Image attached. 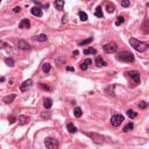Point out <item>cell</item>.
I'll list each match as a JSON object with an SVG mask.
<instances>
[{"mask_svg": "<svg viewBox=\"0 0 149 149\" xmlns=\"http://www.w3.org/2000/svg\"><path fill=\"white\" fill-rule=\"evenodd\" d=\"M0 2H1V0H0Z\"/></svg>", "mask_w": 149, "mask_h": 149, "instance_id": "60d3db41", "label": "cell"}, {"mask_svg": "<svg viewBox=\"0 0 149 149\" xmlns=\"http://www.w3.org/2000/svg\"><path fill=\"white\" fill-rule=\"evenodd\" d=\"M94 15H96L97 18H103V16H104V14H103V11H101V7H100V6H99V7H97Z\"/></svg>", "mask_w": 149, "mask_h": 149, "instance_id": "603a6c76", "label": "cell"}, {"mask_svg": "<svg viewBox=\"0 0 149 149\" xmlns=\"http://www.w3.org/2000/svg\"><path fill=\"white\" fill-rule=\"evenodd\" d=\"M2 82H5V78H4V77L0 78V83H2Z\"/></svg>", "mask_w": 149, "mask_h": 149, "instance_id": "ab89813d", "label": "cell"}, {"mask_svg": "<svg viewBox=\"0 0 149 149\" xmlns=\"http://www.w3.org/2000/svg\"><path fill=\"white\" fill-rule=\"evenodd\" d=\"M67 70H68V71H75V68H72V67H67Z\"/></svg>", "mask_w": 149, "mask_h": 149, "instance_id": "8d00e7d4", "label": "cell"}, {"mask_svg": "<svg viewBox=\"0 0 149 149\" xmlns=\"http://www.w3.org/2000/svg\"><path fill=\"white\" fill-rule=\"evenodd\" d=\"M139 107L141 108V110H144V108L148 107V104H147L146 101H141V103H139Z\"/></svg>", "mask_w": 149, "mask_h": 149, "instance_id": "f1b7e54d", "label": "cell"}, {"mask_svg": "<svg viewBox=\"0 0 149 149\" xmlns=\"http://www.w3.org/2000/svg\"><path fill=\"white\" fill-rule=\"evenodd\" d=\"M50 69H51V65L49 64V63H44L43 67H42V70H43L44 73H48L50 71Z\"/></svg>", "mask_w": 149, "mask_h": 149, "instance_id": "7402d4cb", "label": "cell"}, {"mask_svg": "<svg viewBox=\"0 0 149 149\" xmlns=\"http://www.w3.org/2000/svg\"><path fill=\"white\" fill-rule=\"evenodd\" d=\"M18 47L20 49H22V50H27V49H30V46H29L24 40H20L19 42H18Z\"/></svg>", "mask_w": 149, "mask_h": 149, "instance_id": "9c48e42d", "label": "cell"}, {"mask_svg": "<svg viewBox=\"0 0 149 149\" xmlns=\"http://www.w3.org/2000/svg\"><path fill=\"white\" fill-rule=\"evenodd\" d=\"M107 11H108L110 13H113V12L115 11V10H114V6H113V5H112V6L108 5V6H107Z\"/></svg>", "mask_w": 149, "mask_h": 149, "instance_id": "836d02e7", "label": "cell"}, {"mask_svg": "<svg viewBox=\"0 0 149 149\" xmlns=\"http://www.w3.org/2000/svg\"><path fill=\"white\" fill-rule=\"evenodd\" d=\"M84 54L85 55H89V54H97V50L94 48H87V49H84Z\"/></svg>", "mask_w": 149, "mask_h": 149, "instance_id": "484cf974", "label": "cell"}, {"mask_svg": "<svg viewBox=\"0 0 149 149\" xmlns=\"http://www.w3.org/2000/svg\"><path fill=\"white\" fill-rule=\"evenodd\" d=\"M43 106L47 108V110H49L51 106H53V100L50 99V98H46L43 100Z\"/></svg>", "mask_w": 149, "mask_h": 149, "instance_id": "2e32d148", "label": "cell"}, {"mask_svg": "<svg viewBox=\"0 0 149 149\" xmlns=\"http://www.w3.org/2000/svg\"><path fill=\"white\" fill-rule=\"evenodd\" d=\"M30 12H32V14L35 15V16H39V18H41L42 15H43V13H42V10L40 8V7H33L32 10H30Z\"/></svg>", "mask_w": 149, "mask_h": 149, "instance_id": "30bf717a", "label": "cell"}, {"mask_svg": "<svg viewBox=\"0 0 149 149\" xmlns=\"http://www.w3.org/2000/svg\"><path fill=\"white\" fill-rule=\"evenodd\" d=\"M78 54H79V53H78V50H75V51L72 53V55H73V56H77Z\"/></svg>", "mask_w": 149, "mask_h": 149, "instance_id": "f35d334b", "label": "cell"}, {"mask_svg": "<svg viewBox=\"0 0 149 149\" xmlns=\"http://www.w3.org/2000/svg\"><path fill=\"white\" fill-rule=\"evenodd\" d=\"M32 85H33V80H32V79H27V80H24V82L20 85V91L21 92L28 91V89H30Z\"/></svg>", "mask_w": 149, "mask_h": 149, "instance_id": "8992f818", "label": "cell"}, {"mask_svg": "<svg viewBox=\"0 0 149 149\" xmlns=\"http://www.w3.org/2000/svg\"><path fill=\"white\" fill-rule=\"evenodd\" d=\"M47 39H48V37H47V35H44V34H40V35L36 36V40L40 41V42H46Z\"/></svg>", "mask_w": 149, "mask_h": 149, "instance_id": "ffe728a7", "label": "cell"}, {"mask_svg": "<svg viewBox=\"0 0 149 149\" xmlns=\"http://www.w3.org/2000/svg\"><path fill=\"white\" fill-rule=\"evenodd\" d=\"M44 144L48 149H55L58 147V141L56 139H53V138H47L44 140Z\"/></svg>", "mask_w": 149, "mask_h": 149, "instance_id": "3957f363", "label": "cell"}, {"mask_svg": "<svg viewBox=\"0 0 149 149\" xmlns=\"http://www.w3.org/2000/svg\"><path fill=\"white\" fill-rule=\"evenodd\" d=\"M129 5H130L129 0H122V1H121V6H122V7H128Z\"/></svg>", "mask_w": 149, "mask_h": 149, "instance_id": "f546056e", "label": "cell"}, {"mask_svg": "<svg viewBox=\"0 0 149 149\" xmlns=\"http://www.w3.org/2000/svg\"><path fill=\"white\" fill-rule=\"evenodd\" d=\"M20 11H21V8H20L19 6H16V7H14V8H13V12H14V13H19Z\"/></svg>", "mask_w": 149, "mask_h": 149, "instance_id": "d590c367", "label": "cell"}, {"mask_svg": "<svg viewBox=\"0 0 149 149\" xmlns=\"http://www.w3.org/2000/svg\"><path fill=\"white\" fill-rule=\"evenodd\" d=\"M124 120H125V118H124V115H121V114H115V115H113L111 118V122H112V125L114 126V127L120 126L121 122Z\"/></svg>", "mask_w": 149, "mask_h": 149, "instance_id": "277c9868", "label": "cell"}, {"mask_svg": "<svg viewBox=\"0 0 149 149\" xmlns=\"http://www.w3.org/2000/svg\"><path fill=\"white\" fill-rule=\"evenodd\" d=\"M127 75H129V77L132 78L135 83L141 82V77H140V73L138 71H129V72H127Z\"/></svg>", "mask_w": 149, "mask_h": 149, "instance_id": "52a82bcc", "label": "cell"}, {"mask_svg": "<svg viewBox=\"0 0 149 149\" xmlns=\"http://www.w3.org/2000/svg\"><path fill=\"white\" fill-rule=\"evenodd\" d=\"M125 22V18L122 16V15H119L118 16V20L115 21V26H120V24H122Z\"/></svg>", "mask_w": 149, "mask_h": 149, "instance_id": "d4e9b609", "label": "cell"}, {"mask_svg": "<svg viewBox=\"0 0 149 149\" xmlns=\"http://www.w3.org/2000/svg\"><path fill=\"white\" fill-rule=\"evenodd\" d=\"M116 49H118V46H116L114 42H111V43H107L104 46V50H105V53H107V54L115 53Z\"/></svg>", "mask_w": 149, "mask_h": 149, "instance_id": "5b68a950", "label": "cell"}, {"mask_svg": "<svg viewBox=\"0 0 149 149\" xmlns=\"http://www.w3.org/2000/svg\"><path fill=\"white\" fill-rule=\"evenodd\" d=\"M96 65L99 68H103V67H106L107 65V63L100 57V56H97L96 57Z\"/></svg>", "mask_w": 149, "mask_h": 149, "instance_id": "8fae6325", "label": "cell"}, {"mask_svg": "<svg viewBox=\"0 0 149 149\" xmlns=\"http://www.w3.org/2000/svg\"><path fill=\"white\" fill-rule=\"evenodd\" d=\"M91 63H92V59H90V58L85 59V61H84L82 64H80V69H82V70H86L87 68H89V65H90Z\"/></svg>", "mask_w": 149, "mask_h": 149, "instance_id": "9a60e30c", "label": "cell"}, {"mask_svg": "<svg viewBox=\"0 0 149 149\" xmlns=\"http://www.w3.org/2000/svg\"><path fill=\"white\" fill-rule=\"evenodd\" d=\"M67 128H68V130H69L71 134H73V133H76V132H77V128H76V127L73 126V124H71V122H69V124L67 125Z\"/></svg>", "mask_w": 149, "mask_h": 149, "instance_id": "ac0fdd59", "label": "cell"}, {"mask_svg": "<svg viewBox=\"0 0 149 149\" xmlns=\"http://www.w3.org/2000/svg\"><path fill=\"white\" fill-rule=\"evenodd\" d=\"M116 58L119 61H124V62L130 63V62H134V55L129 51H121V53L118 54Z\"/></svg>", "mask_w": 149, "mask_h": 149, "instance_id": "7a4b0ae2", "label": "cell"}, {"mask_svg": "<svg viewBox=\"0 0 149 149\" xmlns=\"http://www.w3.org/2000/svg\"><path fill=\"white\" fill-rule=\"evenodd\" d=\"M16 121H19L20 125H26L27 122L29 121V118L26 115H19V118L16 119Z\"/></svg>", "mask_w": 149, "mask_h": 149, "instance_id": "7c38bea8", "label": "cell"}, {"mask_svg": "<svg viewBox=\"0 0 149 149\" xmlns=\"http://www.w3.org/2000/svg\"><path fill=\"white\" fill-rule=\"evenodd\" d=\"M15 121H16V118H15V116H13V115H11L10 118H8V122H10L11 125H12V124H14Z\"/></svg>", "mask_w": 149, "mask_h": 149, "instance_id": "1f68e13d", "label": "cell"}, {"mask_svg": "<svg viewBox=\"0 0 149 149\" xmlns=\"http://www.w3.org/2000/svg\"><path fill=\"white\" fill-rule=\"evenodd\" d=\"M29 27H30V22H29L28 19H22L19 22V28L26 29V28H29Z\"/></svg>", "mask_w": 149, "mask_h": 149, "instance_id": "ba28073f", "label": "cell"}, {"mask_svg": "<svg viewBox=\"0 0 149 149\" xmlns=\"http://www.w3.org/2000/svg\"><path fill=\"white\" fill-rule=\"evenodd\" d=\"M73 115L76 116V118H80L83 115V111L80 107H76L75 110H73Z\"/></svg>", "mask_w": 149, "mask_h": 149, "instance_id": "e0dca14e", "label": "cell"}, {"mask_svg": "<svg viewBox=\"0 0 149 149\" xmlns=\"http://www.w3.org/2000/svg\"><path fill=\"white\" fill-rule=\"evenodd\" d=\"M133 128H134V125H133V122H128V124H127V125L124 127V129H122V130H124L125 133H127V132L132 130Z\"/></svg>", "mask_w": 149, "mask_h": 149, "instance_id": "d6986e66", "label": "cell"}, {"mask_svg": "<svg viewBox=\"0 0 149 149\" xmlns=\"http://www.w3.org/2000/svg\"><path fill=\"white\" fill-rule=\"evenodd\" d=\"M5 63H6V65H8V67H14V61L10 57L5 58Z\"/></svg>", "mask_w": 149, "mask_h": 149, "instance_id": "4316f807", "label": "cell"}, {"mask_svg": "<svg viewBox=\"0 0 149 149\" xmlns=\"http://www.w3.org/2000/svg\"><path fill=\"white\" fill-rule=\"evenodd\" d=\"M92 41H93V37H89V39H86V40H83V41H79V42H78V44H79V46H84V44H89V43H91Z\"/></svg>", "mask_w": 149, "mask_h": 149, "instance_id": "44dd1931", "label": "cell"}, {"mask_svg": "<svg viewBox=\"0 0 149 149\" xmlns=\"http://www.w3.org/2000/svg\"><path fill=\"white\" fill-rule=\"evenodd\" d=\"M40 87H41V89H43V90H46V91H50V87H49L48 85L43 84V83H41V84H40Z\"/></svg>", "mask_w": 149, "mask_h": 149, "instance_id": "4dcf8cb0", "label": "cell"}, {"mask_svg": "<svg viewBox=\"0 0 149 149\" xmlns=\"http://www.w3.org/2000/svg\"><path fill=\"white\" fill-rule=\"evenodd\" d=\"M87 135H89V136H91V138H97V136H98L97 134H87ZM99 140L101 141V140H103V138H101V136H99ZM94 141H96V142H99L98 140H94Z\"/></svg>", "mask_w": 149, "mask_h": 149, "instance_id": "e575fe53", "label": "cell"}, {"mask_svg": "<svg viewBox=\"0 0 149 149\" xmlns=\"http://www.w3.org/2000/svg\"><path fill=\"white\" fill-rule=\"evenodd\" d=\"M129 43H130V46H132L136 51H139V53H143V51H146V50L148 49V47H149L148 43L142 42V41H138L136 39H130Z\"/></svg>", "mask_w": 149, "mask_h": 149, "instance_id": "6da1fadb", "label": "cell"}, {"mask_svg": "<svg viewBox=\"0 0 149 149\" xmlns=\"http://www.w3.org/2000/svg\"><path fill=\"white\" fill-rule=\"evenodd\" d=\"M55 7H56V10L58 11H62L63 7H64V0H55Z\"/></svg>", "mask_w": 149, "mask_h": 149, "instance_id": "4fadbf2b", "label": "cell"}, {"mask_svg": "<svg viewBox=\"0 0 149 149\" xmlns=\"http://www.w3.org/2000/svg\"><path fill=\"white\" fill-rule=\"evenodd\" d=\"M67 22V15H64L63 16V20H62V23H65Z\"/></svg>", "mask_w": 149, "mask_h": 149, "instance_id": "74e56055", "label": "cell"}, {"mask_svg": "<svg viewBox=\"0 0 149 149\" xmlns=\"http://www.w3.org/2000/svg\"><path fill=\"white\" fill-rule=\"evenodd\" d=\"M41 115H42V118H44V119H46V118H48V119H49V118H50V115H51V113H50V112H48V113L43 112Z\"/></svg>", "mask_w": 149, "mask_h": 149, "instance_id": "d6a6232c", "label": "cell"}, {"mask_svg": "<svg viewBox=\"0 0 149 149\" xmlns=\"http://www.w3.org/2000/svg\"><path fill=\"white\" fill-rule=\"evenodd\" d=\"M127 115L129 116L130 119H134V118H136L138 113H136V112H134L133 110H128V111H127Z\"/></svg>", "mask_w": 149, "mask_h": 149, "instance_id": "cb8c5ba5", "label": "cell"}, {"mask_svg": "<svg viewBox=\"0 0 149 149\" xmlns=\"http://www.w3.org/2000/svg\"><path fill=\"white\" fill-rule=\"evenodd\" d=\"M15 98H16V96H15V94H10V96H6V97H4V103H6V104H11V103H13V100H14Z\"/></svg>", "mask_w": 149, "mask_h": 149, "instance_id": "5bb4252c", "label": "cell"}, {"mask_svg": "<svg viewBox=\"0 0 149 149\" xmlns=\"http://www.w3.org/2000/svg\"><path fill=\"white\" fill-rule=\"evenodd\" d=\"M79 18H80V20H82V21H86V20L89 19L86 13H84V12H82V11L79 12Z\"/></svg>", "mask_w": 149, "mask_h": 149, "instance_id": "83f0119b", "label": "cell"}]
</instances>
